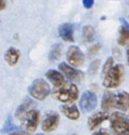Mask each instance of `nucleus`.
Returning <instances> with one entry per match:
<instances>
[{"instance_id":"1","label":"nucleus","mask_w":129,"mask_h":135,"mask_svg":"<svg viewBox=\"0 0 129 135\" xmlns=\"http://www.w3.org/2000/svg\"><path fill=\"white\" fill-rule=\"evenodd\" d=\"M52 96L61 102H73L78 99L79 90L76 84L71 82H64L63 84L58 85L53 89Z\"/></svg>"},{"instance_id":"2","label":"nucleus","mask_w":129,"mask_h":135,"mask_svg":"<svg viewBox=\"0 0 129 135\" xmlns=\"http://www.w3.org/2000/svg\"><path fill=\"white\" fill-rule=\"evenodd\" d=\"M110 128L113 135H129V118L125 114L114 112L110 116Z\"/></svg>"},{"instance_id":"3","label":"nucleus","mask_w":129,"mask_h":135,"mask_svg":"<svg viewBox=\"0 0 129 135\" xmlns=\"http://www.w3.org/2000/svg\"><path fill=\"white\" fill-rule=\"evenodd\" d=\"M124 75V68L122 64L113 65L106 74H104V80L103 84L107 89H114L117 88L121 82Z\"/></svg>"},{"instance_id":"4","label":"nucleus","mask_w":129,"mask_h":135,"mask_svg":"<svg viewBox=\"0 0 129 135\" xmlns=\"http://www.w3.org/2000/svg\"><path fill=\"white\" fill-rule=\"evenodd\" d=\"M28 93L36 100H44L50 93V86L46 80L38 78L29 85Z\"/></svg>"},{"instance_id":"5","label":"nucleus","mask_w":129,"mask_h":135,"mask_svg":"<svg viewBox=\"0 0 129 135\" xmlns=\"http://www.w3.org/2000/svg\"><path fill=\"white\" fill-rule=\"evenodd\" d=\"M39 120H40L39 111L31 109L21 117V121H22L21 124H22L23 129L26 130L27 132H35L38 128Z\"/></svg>"},{"instance_id":"6","label":"nucleus","mask_w":129,"mask_h":135,"mask_svg":"<svg viewBox=\"0 0 129 135\" xmlns=\"http://www.w3.org/2000/svg\"><path fill=\"white\" fill-rule=\"evenodd\" d=\"M66 58L69 62V65L73 68H81L85 63V55L80 47L72 45L66 52Z\"/></svg>"},{"instance_id":"7","label":"nucleus","mask_w":129,"mask_h":135,"mask_svg":"<svg viewBox=\"0 0 129 135\" xmlns=\"http://www.w3.org/2000/svg\"><path fill=\"white\" fill-rule=\"evenodd\" d=\"M98 104V97L96 95L91 91H85L79 101L80 109L84 113H88L94 110V108Z\"/></svg>"},{"instance_id":"8","label":"nucleus","mask_w":129,"mask_h":135,"mask_svg":"<svg viewBox=\"0 0 129 135\" xmlns=\"http://www.w3.org/2000/svg\"><path fill=\"white\" fill-rule=\"evenodd\" d=\"M60 122V116L57 112H48L46 113L43 121H42V130L44 132H52L55 131Z\"/></svg>"},{"instance_id":"9","label":"nucleus","mask_w":129,"mask_h":135,"mask_svg":"<svg viewBox=\"0 0 129 135\" xmlns=\"http://www.w3.org/2000/svg\"><path fill=\"white\" fill-rule=\"evenodd\" d=\"M59 70L71 81H79L81 82L84 78V75L81 71H78L76 68L71 66V65H68L67 63L65 62H61L59 64Z\"/></svg>"},{"instance_id":"10","label":"nucleus","mask_w":129,"mask_h":135,"mask_svg":"<svg viewBox=\"0 0 129 135\" xmlns=\"http://www.w3.org/2000/svg\"><path fill=\"white\" fill-rule=\"evenodd\" d=\"M109 118V115L107 112H96L94 113L93 115H91L89 118H88V129L90 131H93L95 130L102 122H104L105 120H107Z\"/></svg>"},{"instance_id":"11","label":"nucleus","mask_w":129,"mask_h":135,"mask_svg":"<svg viewBox=\"0 0 129 135\" xmlns=\"http://www.w3.org/2000/svg\"><path fill=\"white\" fill-rule=\"evenodd\" d=\"M59 31V35L60 37L64 40V41H74L73 38V25L71 23H63L59 26L58 28Z\"/></svg>"},{"instance_id":"12","label":"nucleus","mask_w":129,"mask_h":135,"mask_svg":"<svg viewBox=\"0 0 129 135\" xmlns=\"http://www.w3.org/2000/svg\"><path fill=\"white\" fill-rule=\"evenodd\" d=\"M20 59V51L16 47H8L4 53V60L8 65H16Z\"/></svg>"},{"instance_id":"13","label":"nucleus","mask_w":129,"mask_h":135,"mask_svg":"<svg viewBox=\"0 0 129 135\" xmlns=\"http://www.w3.org/2000/svg\"><path fill=\"white\" fill-rule=\"evenodd\" d=\"M115 107L123 112L129 111V94L127 92H121L115 97Z\"/></svg>"},{"instance_id":"14","label":"nucleus","mask_w":129,"mask_h":135,"mask_svg":"<svg viewBox=\"0 0 129 135\" xmlns=\"http://www.w3.org/2000/svg\"><path fill=\"white\" fill-rule=\"evenodd\" d=\"M46 78L55 85V86H58V85H61L65 82V78H64V75L56 70H48L45 74Z\"/></svg>"},{"instance_id":"15","label":"nucleus","mask_w":129,"mask_h":135,"mask_svg":"<svg viewBox=\"0 0 129 135\" xmlns=\"http://www.w3.org/2000/svg\"><path fill=\"white\" fill-rule=\"evenodd\" d=\"M61 112L69 119L77 120L80 117V111L77 105L74 104H65L61 107Z\"/></svg>"},{"instance_id":"16","label":"nucleus","mask_w":129,"mask_h":135,"mask_svg":"<svg viewBox=\"0 0 129 135\" xmlns=\"http://www.w3.org/2000/svg\"><path fill=\"white\" fill-rule=\"evenodd\" d=\"M115 95L111 92H105L104 95H103V98H102V109L105 111V112H108L110 111L113 107H115Z\"/></svg>"},{"instance_id":"17","label":"nucleus","mask_w":129,"mask_h":135,"mask_svg":"<svg viewBox=\"0 0 129 135\" xmlns=\"http://www.w3.org/2000/svg\"><path fill=\"white\" fill-rule=\"evenodd\" d=\"M121 21L125 24L124 26H122L120 28V35H119V39H117V43L122 46H125L129 43V30H128V25L125 22L124 19H121Z\"/></svg>"},{"instance_id":"18","label":"nucleus","mask_w":129,"mask_h":135,"mask_svg":"<svg viewBox=\"0 0 129 135\" xmlns=\"http://www.w3.org/2000/svg\"><path fill=\"white\" fill-rule=\"evenodd\" d=\"M34 105H35V104H34V102H33V101H30V100H26L25 102H23L22 104H20V105L18 107V109H17L16 113H15L16 118L21 119V117H22L26 112H28L29 110L34 109Z\"/></svg>"},{"instance_id":"19","label":"nucleus","mask_w":129,"mask_h":135,"mask_svg":"<svg viewBox=\"0 0 129 135\" xmlns=\"http://www.w3.org/2000/svg\"><path fill=\"white\" fill-rule=\"evenodd\" d=\"M61 52H62V45L61 44H55L48 54V60L51 62L59 60V58L61 57Z\"/></svg>"},{"instance_id":"20","label":"nucleus","mask_w":129,"mask_h":135,"mask_svg":"<svg viewBox=\"0 0 129 135\" xmlns=\"http://www.w3.org/2000/svg\"><path fill=\"white\" fill-rule=\"evenodd\" d=\"M83 36L86 41H91L94 37V28L91 25H85L83 27Z\"/></svg>"},{"instance_id":"21","label":"nucleus","mask_w":129,"mask_h":135,"mask_svg":"<svg viewBox=\"0 0 129 135\" xmlns=\"http://www.w3.org/2000/svg\"><path fill=\"white\" fill-rule=\"evenodd\" d=\"M14 130H16V126L13 123L12 118L8 117L5 120V122H4V124L1 129V133H7V132H10V131H14Z\"/></svg>"},{"instance_id":"22","label":"nucleus","mask_w":129,"mask_h":135,"mask_svg":"<svg viewBox=\"0 0 129 135\" xmlns=\"http://www.w3.org/2000/svg\"><path fill=\"white\" fill-rule=\"evenodd\" d=\"M100 63H101V61H100L99 59L92 61V62L90 63V65H89V69H88L89 74H91V75H92V74H95L96 71H98V69H99V66H100Z\"/></svg>"},{"instance_id":"23","label":"nucleus","mask_w":129,"mask_h":135,"mask_svg":"<svg viewBox=\"0 0 129 135\" xmlns=\"http://www.w3.org/2000/svg\"><path fill=\"white\" fill-rule=\"evenodd\" d=\"M112 66H113V58L112 57H109V58H107L106 62L103 65V74H106Z\"/></svg>"},{"instance_id":"24","label":"nucleus","mask_w":129,"mask_h":135,"mask_svg":"<svg viewBox=\"0 0 129 135\" xmlns=\"http://www.w3.org/2000/svg\"><path fill=\"white\" fill-rule=\"evenodd\" d=\"M100 49H101V45H100V44L92 45V46L88 50V55H89V56H93V55H95V54L99 52Z\"/></svg>"},{"instance_id":"25","label":"nucleus","mask_w":129,"mask_h":135,"mask_svg":"<svg viewBox=\"0 0 129 135\" xmlns=\"http://www.w3.org/2000/svg\"><path fill=\"white\" fill-rule=\"evenodd\" d=\"M94 4V0H83V5L86 8H90L92 7V5Z\"/></svg>"},{"instance_id":"26","label":"nucleus","mask_w":129,"mask_h":135,"mask_svg":"<svg viewBox=\"0 0 129 135\" xmlns=\"http://www.w3.org/2000/svg\"><path fill=\"white\" fill-rule=\"evenodd\" d=\"M92 135H110V133L106 129H102V130H99V131L94 132Z\"/></svg>"},{"instance_id":"27","label":"nucleus","mask_w":129,"mask_h":135,"mask_svg":"<svg viewBox=\"0 0 129 135\" xmlns=\"http://www.w3.org/2000/svg\"><path fill=\"white\" fill-rule=\"evenodd\" d=\"M6 7V0H0V11Z\"/></svg>"},{"instance_id":"28","label":"nucleus","mask_w":129,"mask_h":135,"mask_svg":"<svg viewBox=\"0 0 129 135\" xmlns=\"http://www.w3.org/2000/svg\"><path fill=\"white\" fill-rule=\"evenodd\" d=\"M9 135H30V134H28L26 132H14V133H12Z\"/></svg>"},{"instance_id":"29","label":"nucleus","mask_w":129,"mask_h":135,"mask_svg":"<svg viewBox=\"0 0 129 135\" xmlns=\"http://www.w3.org/2000/svg\"><path fill=\"white\" fill-rule=\"evenodd\" d=\"M127 60H128V63H129V50L127 51Z\"/></svg>"},{"instance_id":"30","label":"nucleus","mask_w":129,"mask_h":135,"mask_svg":"<svg viewBox=\"0 0 129 135\" xmlns=\"http://www.w3.org/2000/svg\"><path fill=\"white\" fill-rule=\"evenodd\" d=\"M128 112H129V111H128Z\"/></svg>"}]
</instances>
